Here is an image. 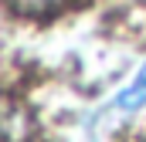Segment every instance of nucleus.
<instances>
[{
  "mask_svg": "<svg viewBox=\"0 0 146 142\" xmlns=\"http://www.w3.org/2000/svg\"><path fill=\"white\" fill-rule=\"evenodd\" d=\"M14 7H21V10H41V7H51L54 0H10Z\"/></svg>",
  "mask_w": 146,
  "mask_h": 142,
  "instance_id": "f03ea898",
  "label": "nucleus"
},
{
  "mask_svg": "<svg viewBox=\"0 0 146 142\" xmlns=\"http://www.w3.org/2000/svg\"><path fill=\"white\" fill-rule=\"evenodd\" d=\"M146 105V68L133 78V85L119 95V108H143Z\"/></svg>",
  "mask_w": 146,
  "mask_h": 142,
  "instance_id": "f257e3e1",
  "label": "nucleus"
}]
</instances>
